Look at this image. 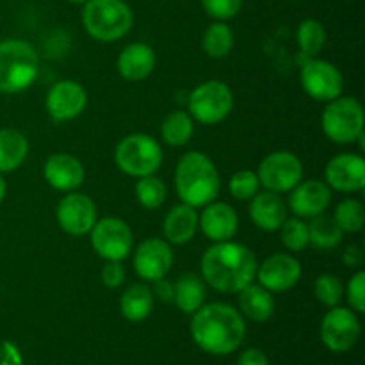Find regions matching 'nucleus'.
I'll return each instance as SVG.
<instances>
[{
    "label": "nucleus",
    "mask_w": 365,
    "mask_h": 365,
    "mask_svg": "<svg viewBox=\"0 0 365 365\" xmlns=\"http://www.w3.org/2000/svg\"><path fill=\"white\" fill-rule=\"evenodd\" d=\"M29 139L14 128H0V175L13 173L29 155Z\"/></svg>",
    "instance_id": "nucleus-26"
},
{
    "label": "nucleus",
    "mask_w": 365,
    "mask_h": 365,
    "mask_svg": "<svg viewBox=\"0 0 365 365\" xmlns=\"http://www.w3.org/2000/svg\"><path fill=\"white\" fill-rule=\"evenodd\" d=\"M82 25L93 39L120 41L134 25V13L125 0H88L82 9Z\"/></svg>",
    "instance_id": "nucleus-5"
},
{
    "label": "nucleus",
    "mask_w": 365,
    "mask_h": 365,
    "mask_svg": "<svg viewBox=\"0 0 365 365\" xmlns=\"http://www.w3.org/2000/svg\"><path fill=\"white\" fill-rule=\"evenodd\" d=\"M163 159L160 143L143 132L125 135L114 148V163L118 170L134 178L155 175L163 166Z\"/></svg>",
    "instance_id": "nucleus-6"
},
{
    "label": "nucleus",
    "mask_w": 365,
    "mask_h": 365,
    "mask_svg": "<svg viewBox=\"0 0 365 365\" xmlns=\"http://www.w3.org/2000/svg\"><path fill=\"white\" fill-rule=\"evenodd\" d=\"M299 82L307 95L316 102L328 103L342 95L344 77L334 63L309 57L299 71Z\"/></svg>",
    "instance_id": "nucleus-11"
},
{
    "label": "nucleus",
    "mask_w": 365,
    "mask_h": 365,
    "mask_svg": "<svg viewBox=\"0 0 365 365\" xmlns=\"http://www.w3.org/2000/svg\"><path fill=\"white\" fill-rule=\"evenodd\" d=\"M102 284L107 289H118L125 284V278H127V271H125L123 264L121 262H106V266L102 267Z\"/></svg>",
    "instance_id": "nucleus-39"
},
{
    "label": "nucleus",
    "mask_w": 365,
    "mask_h": 365,
    "mask_svg": "<svg viewBox=\"0 0 365 365\" xmlns=\"http://www.w3.org/2000/svg\"><path fill=\"white\" fill-rule=\"evenodd\" d=\"M195 134V120L187 110H173L160 125V138L166 145L178 148L185 146Z\"/></svg>",
    "instance_id": "nucleus-28"
},
{
    "label": "nucleus",
    "mask_w": 365,
    "mask_h": 365,
    "mask_svg": "<svg viewBox=\"0 0 365 365\" xmlns=\"http://www.w3.org/2000/svg\"><path fill=\"white\" fill-rule=\"evenodd\" d=\"M335 223L344 234H356L365 225V210L356 198H344L337 203L334 212Z\"/></svg>",
    "instance_id": "nucleus-32"
},
{
    "label": "nucleus",
    "mask_w": 365,
    "mask_h": 365,
    "mask_svg": "<svg viewBox=\"0 0 365 365\" xmlns=\"http://www.w3.org/2000/svg\"><path fill=\"white\" fill-rule=\"evenodd\" d=\"M344 296L351 310H355L356 314L365 312V273L362 269L349 278L348 285L344 287Z\"/></svg>",
    "instance_id": "nucleus-38"
},
{
    "label": "nucleus",
    "mask_w": 365,
    "mask_h": 365,
    "mask_svg": "<svg viewBox=\"0 0 365 365\" xmlns=\"http://www.w3.org/2000/svg\"><path fill=\"white\" fill-rule=\"evenodd\" d=\"M250 217L253 225L264 232H278L287 220V203L280 195L271 191H259L250 200Z\"/></svg>",
    "instance_id": "nucleus-22"
},
{
    "label": "nucleus",
    "mask_w": 365,
    "mask_h": 365,
    "mask_svg": "<svg viewBox=\"0 0 365 365\" xmlns=\"http://www.w3.org/2000/svg\"><path fill=\"white\" fill-rule=\"evenodd\" d=\"M257 175L260 187L284 195L303 180V164L296 153L289 150H277L260 160Z\"/></svg>",
    "instance_id": "nucleus-10"
},
{
    "label": "nucleus",
    "mask_w": 365,
    "mask_h": 365,
    "mask_svg": "<svg viewBox=\"0 0 365 365\" xmlns=\"http://www.w3.org/2000/svg\"><path fill=\"white\" fill-rule=\"evenodd\" d=\"M314 296L321 305L331 309V307H337L344 298V285H342L341 278L335 274H319L314 282Z\"/></svg>",
    "instance_id": "nucleus-35"
},
{
    "label": "nucleus",
    "mask_w": 365,
    "mask_h": 365,
    "mask_svg": "<svg viewBox=\"0 0 365 365\" xmlns=\"http://www.w3.org/2000/svg\"><path fill=\"white\" fill-rule=\"evenodd\" d=\"M134 191L139 205L148 210H155L159 207H163L168 196L166 184L159 177H155V175L138 178V184H135Z\"/></svg>",
    "instance_id": "nucleus-33"
},
{
    "label": "nucleus",
    "mask_w": 365,
    "mask_h": 365,
    "mask_svg": "<svg viewBox=\"0 0 365 365\" xmlns=\"http://www.w3.org/2000/svg\"><path fill=\"white\" fill-rule=\"evenodd\" d=\"M237 303L239 312L255 323H266L267 319L273 317L274 309H277L273 292L264 289L260 284H253V282L237 292Z\"/></svg>",
    "instance_id": "nucleus-24"
},
{
    "label": "nucleus",
    "mask_w": 365,
    "mask_h": 365,
    "mask_svg": "<svg viewBox=\"0 0 365 365\" xmlns=\"http://www.w3.org/2000/svg\"><path fill=\"white\" fill-rule=\"evenodd\" d=\"M153 287L152 289V294L153 299H159L163 303H173V294H175V289H173V282H170L168 278H159V280L152 282Z\"/></svg>",
    "instance_id": "nucleus-40"
},
{
    "label": "nucleus",
    "mask_w": 365,
    "mask_h": 365,
    "mask_svg": "<svg viewBox=\"0 0 365 365\" xmlns=\"http://www.w3.org/2000/svg\"><path fill=\"white\" fill-rule=\"evenodd\" d=\"M155 64V50L148 43L135 41L121 50L116 61V70L127 82H141L153 73Z\"/></svg>",
    "instance_id": "nucleus-21"
},
{
    "label": "nucleus",
    "mask_w": 365,
    "mask_h": 365,
    "mask_svg": "<svg viewBox=\"0 0 365 365\" xmlns=\"http://www.w3.org/2000/svg\"><path fill=\"white\" fill-rule=\"evenodd\" d=\"M88 106V93L84 86L71 78L56 82L48 89L45 109L53 121H71L81 116Z\"/></svg>",
    "instance_id": "nucleus-16"
},
{
    "label": "nucleus",
    "mask_w": 365,
    "mask_h": 365,
    "mask_svg": "<svg viewBox=\"0 0 365 365\" xmlns=\"http://www.w3.org/2000/svg\"><path fill=\"white\" fill-rule=\"evenodd\" d=\"M153 294L150 285L134 284L120 298L121 316L130 323H141L152 314Z\"/></svg>",
    "instance_id": "nucleus-27"
},
{
    "label": "nucleus",
    "mask_w": 365,
    "mask_h": 365,
    "mask_svg": "<svg viewBox=\"0 0 365 365\" xmlns=\"http://www.w3.org/2000/svg\"><path fill=\"white\" fill-rule=\"evenodd\" d=\"M324 182L331 191L360 192L365 187V160L360 153H339L324 168Z\"/></svg>",
    "instance_id": "nucleus-17"
},
{
    "label": "nucleus",
    "mask_w": 365,
    "mask_h": 365,
    "mask_svg": "<svg viewBox=\"0 0 365 365\" xmlns=\"http://www.w3.org/2000/svg\"><path fill=\"white\" fill-rule=\"evenodd\" d=\"M234 109V93L223 81H205L196 86L187 98V113L200 125L221 123Z\"/></svg>",
    "instance_id": "nucleus-8"
},
{
    "label": "nucleus",
    "mask_w": 365,
    "mask_h": 365,
    "mask_svg": "<svg viewBox=\"0 0 365 365\" xmlns=\"http://www.w3.org/2000/svg\"><path fill=\"white\" fill-rule=\"evenodd\" d=\"M280 239L284 242L285 248L289 252H303L305 248H309L310 239H309V223L302 217H289L282 223L280 227Z\"/></svg>",
    "instance_id": "nucleus-34"
},
{
    "label": "nucleus",
    "mask_w": 365,
    "mask_h": 365,
    "mask_svg": "<svg viewBox=\"0 0 365 365\" xmlns=\"http://www.w3.org/2000/svg\"><path fill=\"white\" fill-rule=\"evenodd\" d=\"M175 262L173 250L166 239L150 237L132 250V266L143 282L166 278Z\"/></svg>",
    "instance_id": "nucleus-13"
},
{
    "label": "nucleus",
    "mask_w": 365,
    "mask_h": 365,
    "mask_svg": "<svg viewBox=\"0 0 365 365\" xmlns=\"http://www.w3.org/2000/svg\"><path fill=\"white\" fill-rule=\"evenodd\" d=\"M259 191L260 180L257 171L239 170L228 180V192L232 195V198L239 200V202H250Z\"/></svg>",
    "instance_id": "nucleus-36"
},
{
    "label": "nucleus",
    "mask_w": 365,
    "mask_h": 365,
    "mask_svg": "<svg viewBox=\"0 0 365 365\" xmlns=\"http://www.w3.org/2000/svg\"><path fill=\"white\" fill-rule=\"evenodd\" d=\"M175 191L182 203L195 209H203L217 200L221 177L212 159L198 150L184 153L175 170Z\"/></svg>",
    "instance_id": "nucleus-3"
},
{
    "label": "nucleus",
    "mask_w": 365,
    "mask_h": 365,
    "mask_svg": "<svg viewBox=\"0 0 365 365\" xmlns=\"http://www.w3.org/2000/svg\"><path fill=\"white\" fill-rule=\"evenodd\" d=\"M57 225L61 230L73 237L88 235L98 220V210L95 202L84 192L71 191L61 198L56 209Z\"/></svg>",
    "instance_id": "nucleus-14"
},
{
    "label": "nucleus",
    "mask_w": 365,
    "mask_h": 365,
    "mask_svg": "<svg viewBox=\"0 0 365 365\" xmlns=\"http://www.w3.org/2000/svg\"><path fill=\"white\" fill-rule=\"evenodd\" d=\"M198 228V210L187 203L180 202L168 210L163 223V234L170 245L184 246L195 239Z\"/></svg>",
    "instance_id": "nucleus-23"
},
{
    "label": "nucleus",
    "mask_w": 365,
    "mask_h": 365,
    "mask_svg": "<svg viewBox=\"0 0 365 365\" xmlns=\"http://www.w3.org/2000/svg\"><path fill=\"white\" fill-rule=\"evenodd\" d=\"M342 260H344V264L348 267H355V269H359V267H362V262H364L362 250H360L359 246H348L344 255H342Z\"/></svg>",
    "instance_id": "nucleus-43"
},
{
    "label": "nucleus",
    "mask_w": 365,
    "mask_h": 365,
    "mask_svg": "<svg viewBox=\"0 0 365 365\" xmlns=\"http://www.w3.org/2000/svg\"><path fill=\"white\" fill-rule=\"evenodd\" d=\"M309 239L310 245L317 250L337 248L344 239V232L335 223L334 216L321 214L310 220L309 223Z\"/></svg>",
    "instance_id": "nucleus-30"
},
{
    "label": "nucleus",
    "mask_w": 365,
    "mask_h": 365,
    "mask_svg": "<svg viewBox=\"0 0 365 365\" xmlns=\"http://www.w3.org/2000/svg\"><path fill=\"white\" fill-rule=\"evenodd\" d=\"M202 7L216 21H228L237 16L242 0H202Z\"/></svg>",
    "instance_id": "nucleus-37"
},
{
    "label": "nucleus",
    "mask_w": 365,
    "mask_h": 365,
    "mask_svg": "<svg viewBox=\"0 0 365 365\" xmlns=\"http://www.w3.org/2000/svg\"><path fill=\"white\" fill-rule=\"evenodd\" d=\"M330 203L331 189L328 187L327 182L310 178V180H302L296 187L289 191L287 209L296 217L312 220V217L327 212Z\"/></svg>",
    "instance_id": "nucleus-18"
},
{
    "label": "nucleus",
    "mask_w": 365,
    "mask_h": 365,
    "mask_svg": "<svg viewBox=\"0 0 365 365\" xmlns=\"http://www.w3.org/2000/svg\"><path fill=\"white\" fill-rule=\"evenodd\" d=\"M237 365H269V360H267L266 353L264 351H260V349L257 348H250L241 353Z\"/></svg>",
    "instance_id": "nucleus-42"
},
{
    "label": "nucleus",
    "mask_w": 365,
    "mask_h": 365,
    "mask_svg": "<svg viewBox=\"0 0 365 365\" xmlns=\"http://www.w3.org/2000/svg\"><path fill=\"white\" fill-rule=\"evenodd\" d=\"M200 230L212 242L232 241L239 232L237 210L225 202L214 200L198 214Z\"/></svg>",
    "instance_id": "nucleus-20"
},
{
    "label": "nucleus",
    "mask_w": 365,
    "mask_h": 365,
    "mask_svg": "<svg viewBox=\"0 0 365 365\" xmlns=\"http://www.w3.org/2000/svg\"><path fill=\"white\" fill-rule=\"evenodd\" d=\"M296 39H298L299 52L309 59L316 57L327 45V29L316 18H307L298 25L296 31Z\"/></svg>",
    "instance_id": "nucleus-31"
},
{
    "label": "nucleus",
    "mask_w": 365,
    "mask_h": 365,
    "mask_svg": "<svg viewBox=\"0 0 365 365\" xmlns=\"http://www.w3.org/2000/svg\"><path fill=\"white\" fill-rule=\"evenodd\" d=\"M234 31L227 21H216L205 29L202 38V48L212 59H225L234 48Z\"/></svg>",
    "instance_id": "nucleus-29"
},
{
    "label": "nucleus",
    "mask_w": 365,
    "mask_h": 365,
    "mask_svg": "<svg viewBox=\"0 0 365 365\" xmlns=\"http://www.w3.org/2000/svg\"><path fill=\"white\" fill-rule=\"evenodd\" d=\"M324 135L337 145H353L364 138V107L353 96H337L321 114Z\"/></svg>",
    "instance_id": "nucleus-7"
},
{
    "label": "nucleus",
    "mask_w": 365,
    "mask_h": 365,
    "mask_svg": "<svg viewBox=\"0 0 365 365\" xmlns=\"http://www.w3.org/2000/svg\"><path fill=\"white\" fill-rule=\"evenodd\" d=\"M0 365H21V356L13 342L0 344Z\"/></svg>",
    "instance_id": "nucleus-41"
},
{
    "label": "nucleus",
    "mask_w": 365,
    "mask_h": 365,
    "mask_svg": "<svg viewBox=\"0 0 365 365\" xmlns=\"http://www.w3.org/2000/svg\"><path fill=\"white\" fill-rule=\"evenodd\" d=\"M173 303L184 314H195L205 303L207 284L195 273H185L173 282Z\"/></svg>",
    "instance_id": "nucleus-25"
},
{
    "label": "nucleus",
    "mask_w": 365,
    "mask_h": 365,
    "mask_svg": "<svg viewBox=\"0 0 365 365\" xmlns=\"http://www.w3.org/2000/svg\"><path fill=\"white\" fill-rule=\"evenodd\" d=\"M255 278L269 292H287L302 278V264L291 253H273L257 266Z\"/></svg>",
    "instance_id": "nucleus-15"
},
{
    "label": "nucleus",
    "mask_w": 365,
    "mask_h": 365,
    "mask_svg": "<svg viewBox=\"0 0 365 365\" xmlns=\"http://www.w3.org/2000/svg\"><path fill=\"white\" fill-rule=\"evenodd\" d=\"M91 248L106 262H123L134 250V234L120 217L96 220L89 232Z\"/></svg>",
    "instance_id": "nucleus-9"
},
{
    "label": "nucleus",
    "mask_w": 365,
    "mask_h": 365,
    "mask_svg": "<svg viewBox=\"0 0 365 365\" xmlns=\"http://www.w3.org/2000/svg\"><path fill=\"white\" fill-rule=\"evenodd\" d=\"M191 337L209 355H230L246 337L245 317L228 303H203L192 314Z\"/></svg>",
    "instance_id": "nucleus-2"
},
{
    "label": "nucleus",
    "mask_w": 365,
    "mask_h": 365,
    "mask_svg": "<svg viewBox=\"0 0 365 365\" xmlns=\"http://www.w3.org/2000/svg\"><path fill=\"white\" fill-rule=\"evenodd\" d=\"M66 2H70V4H77V6H81V4H82V6H84V4L88 2V0H66Z\"/></svg>",
    "instance_id": "nucleus-45"
},
{
    "label": "nucleus",
    "mask_w": 365,
    "mask_h": 365,
    "mask_svg": "<svg viewBox=\"0 0 365 365\" xmlns=\"http://www.w3.org/2000/svg\"><path fill=\"white\" fill-rule=\"evenodd\" d=\"M7 195V184H6V178L0 175V203L4 202V198H6Z\"/></svg>",
    "instance_id": "nucleus-44"
},
{
    "label": "nucleus",
    "mask_w": 365,
    "mask_h": 365,
    "mask_svg": "<svg viewBox=\"0 0 365 365\" xmlns=\"http://www.w3.org/2000/svg\"><path fill=\"white\" fill-rule=\"evenodd\" d=\"M360 331L356 312L346 307H331L321 321V341L334 353L349 351L359 342Z\"/></svg>",
    "instance_id": "nucleus-12"
},
{
    "label": "nucleus",
    "mask_w": 365,
    "mask_h": 365,
    "mask_svg": "<svg viewBox=\"0 0 365 365\" xmlns=\"http://www.w3.org/2000/svg\"><path fill=\"white\" fill-rule=\"evenodd\" d=\"M257 257L248 246L234 241L214 242L203 252L200 260L202 278L214 291L237 294L255 282Z\"/></svg>",
    "instance_id": "nucleus-1"
},
{
    "label": "nucleus",
    "mask_w": 365,
    "mask_h": 365,
    "mask_svg": "<svg viewBox=\"0 0 365 365\" xmlns=\"http://www.w3.org/2000/svg\"><path fill=\"white\" fill-rule=\"evenodd\" d=\"M39 57L31 43L24 39L0 41V93L16 95L36 82Z\"/></svg>",
    "instance_id": "nucleus-4"
},
{
    "label": "nucleus",
    "mask_w": 365,
    "mask_h": 365,
    "mask_svg": "<svg viewBox=\"0 0 365 365\" xmlns=\"http://www.w3.org/2000/svg\"><path fill=\"white\" fill-rule=\"evenodd\" d=\"M43 177L46 184L61 192L77 191L86 180L84 164L71 153L57 152L45 160Z\"/></svg>",
    "instance_id": "nucleus-19"
}]
</instances>
